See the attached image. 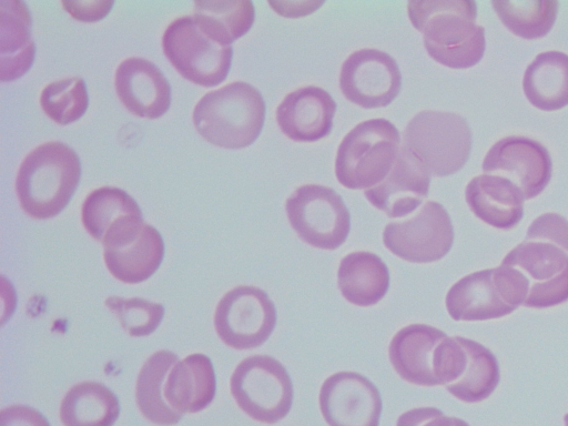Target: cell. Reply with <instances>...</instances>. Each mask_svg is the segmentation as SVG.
Returning a JSON list of instances; mask_svg holds the SVG:
<instances>
[{"instance_id":"obj_1","label":"cell","mask_w":568,"mask_h":426,"mask_svg":"<svg viewBox=\"0 0 568 426\" xmlns=\"http://www.w3.org/2000/svg\"><path fill=\"white\" fill-rule=\"evenodd\" d=\"M407 13L422 32L429 57L452 69H467L484 55L485 29L476 23L477 4L468 0L409 1Z\"/></svg>"},{"instance_id":"obj_2","label":"cell","mask_w":568,"mask_h":426,"mask_svg":"<svg viewBox=\"0 0 568 426\" xmlns=\"http://www.w3.org/2000/svg\"><path fill=\"white\" fill-rule=\"evenodd\" d=\"M81 178V162L73 149L60 141L45 142L22 160L16 193L31 217L58 215L72 199Z\"/></svg>"},{"instance_id":"obj_3","label":"cell","mask_w":568,"mask_h":426,"mask_svg":"<svg viewBox=\"0 0 568 426\" xmlns=\"http://www.w3.org/2000/svg\"><path fill=\"white\" fill-rule=\"evenodd\" d=\"M261 92L243 81L211 91L193 110V123L204 140L224 149H243L258 138L265 121Z\"/></svg>"},{"instance_id":"obj_4","label":"cell","mask_w":568,"mask_h":426,"mask_svg":"<svg viewBox=\"0 0 568 426\" xmlns=\"http://www.w3.org/2000/svg\"><path fill=\"white\" fill-rule=\"evenodd\" d=\"M398 150L399 132L392 122L386 119L363 121L338 145L336 179L351 190L371 189L388 174Z\"/></svg>"},{"instance_id":"obj_5","label":"cell","mask_w":568,"mask_h":426,"mask_svg":"<svg viewBox=\"0 0 568 426\" xmlns=\"http://www.w3.org/2000/svg\"><path fill=\"white\" fill-rule=\"evenodd\" d=\"M471 131L459 114L424 110L406 125L403 144L424 163L430 175L447 176L459 171L471 150Z\"/></svg>"},{"instance_id":"obj_6","label":"cell","mask_w":568,"mask_h":426,"mask_svg":"<svg viewBox=\"0 0 568 426\" xmlns=\"http://www.w3.org/2000/svg\"><path fill=\"white\" fill-rule=\"evenodd\" d=\"M434 374L438 385L465 403L488 398L500 378L495 355L481 344L462 336H446L439 343Z\"/></svg>"},{"instance_id":"obj_7","label":"cell","mask_w":568,"mask_h":426,"mask_svg":"<svg viewBox=\"0 0 568 426\" xmlns=\"http://www.w3.org/2000/svg\"><path fill=\"white\" fill-rule=\"evenodd\" d=\"M230 389L237 406L264 424L286 417L294 397L286 368L268 355H253L240 362L231 376Z\"/></svg>"},{"instance_id":"obj_8","label":"cell","mask_w":568,"mask_h":426,"mask_svg":"<svg viewBox=\"0 0 568 426\" xmlns=\"http://www.w3.org/2000/svg\"><path fill=\"white\" fill-rule=\"evenodd\" d=\"M288 222L305 243L322 250H336L351 231V215L342 196L331 187L305 184L286 200Z\"/></svg>"},{"instance_id":"obj_9","label":"cell","mask_w":568,"mask_h":426,"mask_svg":"<svg viewBox=\"0 0 568 426\" xmlns=\"http://www.w3.org/2000/svg\"><path fill=\"white\" fill-rule=\"evenodd\" d=\"M162 48L184 79L205 88L223 82L232 64V47L205 36L190 16L169 24L162 37Z\"/></svg>"},{"instance_id":"obj_10","label":"cell","mask_w":568,"mask_h":426,"mask_svg":"<svg viewBox=\"0 0 568 426\" xmlns=\"http://www.w3.org/2000/svg\"><path fill=\"white\" fill-rule=\"evenodd\" d=\"M101 243L106 268L126 284L146 281L164 257L161 234L143 221L142 214L119 220L109 227Z\"/></svg>"},{"instance_id":"obj_11","label":"cell","mask_w":568,"mask_h":426,"mask_svg":"<svg viewBox=\"0 0 568 426\" xmlns=\"http://www.w3.org/2000/svg\"><path fill=\"white\" fill-rule=\"evenodd\" d=\"M276 321L277 312L267 293L248 285L225 293L214 313L216 334L235 349L261 346L273 333Z\"/></svg>"},{"instance_id":"obj_12","label":"cell","mask_w":568,"mask_h":426,"mask_svg":"<svg viewBox=\"0 0 568 426\" xmlns=\"http://www.w3.org/2000/svg\"><path fill=\"white\" fill-rule=\"evenodd\" d=\"M501 263L521 274L528 291L525 307L547 308L568 301V254L560 247L525 240Z\"/></svg>"},{"instance_id":"obj_13","label":"cell","mask_w":568,"mask_h":426,"mask_svg":"<svg viewBox=\"0 0 568 426\" xmlns=\"http://www.w3.org/2000/svg\"><path fill=\"white\" fill-rule=\"evenodd\" d=\"M386 248L412 263H432L452 248L454 227L446 209L427 201L413 216L388 223L383 232Z\"/></svg>"},{"instance_id":"obj_14","label":"cell","mask_w":568,"mask_h":426,"mask_svg":"<svg viewBox=\"0 0 568 426\" xmlns=\"http://www.w3.org/2000/svg\"><path fill=\"white\" fill-rule=\"evenodd\" d=\"M402 74L397 62L377 49H361L342 64L339 88L344 97L364 109L387 106L398 95Z\"/></svg>"},{"instance_id":"obj_15","label":"cell","mask_w":568,"mask_h":426,"mask_svg":"<svg viewBox=\"0 0 568 426\" xmlns=\"http://www.w3.org/2000/svg\"><path fill=\"white\" fill-rule=\"evenodd\" d=\"M318 404L328 426H379V390L359 373L338 372L328 376L321 386Z\"/></svg>"},{"instance_id":"obj_16","label":"cell","mask_w":568,"mask_h":426,"mask_svg":"<svg viewBox=\"0 0 568 426\" xmlns=\"http://www.w3.org/2000/svg\"><path fill=\"white\" fill-rule=\"evenodd\" d=\"M552 163L547 149L525 136H506L487 152L483 171L511 181L525 200L539 195L551 178Z\"/></svg>"},{"instance_id":"obj_17","label":"cell","mask_w":568,"mask_h":426,"mask_svg":"<svg viewBox=\"0 0 568 426\" xmlns=\"http://www.w3.org/2000/svg\"><path fill=\"white\" fill-rule=\"evenodd\" d=\"M429 183L430 174L424 163L402 144L388 174L381 183L365 190L364 195L388 217H404L427 197Z\"/></svg>"},{"instance_id":"obj_18","label":"cell","mask_w":568,"mask_h":426,"mask_svg":"<svg viewBox=\"0 0 568 426\" xmlns=\"http://www.w3.org/2000/svg\"><path fill=\"white\" fill-rule=\"evenodd\" d=\"M114 87L122 104L134 115L158 119L171 105V85L162 71L143 58H128L116 68Z\"/></svg>"},{"instance_id":"obj_19","label":"cell","mask_w":568,"mask_h":426,"mask_svg":"<svg viewBox=\"0 0 568 426\" xmlns=\"http://www.w3.org/2000/svg\"><path fill=\"white\" fill-rule=\"evenodd\" d=\"M336 106L332 95L324 89L302 87L286 94L278 104L276 121L291 140L315 142L331 132Z\"/></svg>"},{"instance_id":"obj_20","label":"cell","mask_w":568,"mask_h":426,"mask_svg":"<svg viewBox=\"0 0 568 426\" xmlns=\"http://www.w3.org/2000/svg\"><path fill=\"white\" fill-rule=\"evenodd\" d=\"M447 335L426 324L400 328L388 347L390 364L398 376L415 385L436 386L434 358L436 348Z\"/></svg>"},{"instance_id":"obj_21","label":"cell","mask_w":568,"mask_h":426,"mask_svg":"<svg viewBox=\"0 0 568 426\" xmlns=\"http://www.w3.org/2000/svg\"><path fill=\"white\" fill-rule=\"evenodd\" d=\"M445 302L450 317L465 322L496 320L517 310L505 301L494 277V268L477 271L458 280L448 290Z\"/></svg>"},{"instance_id":"obj_22","label":"cell","mask_w":568,"mask_h":426,"mask_svg":"<svg viewBox=\"0 0 568 426\" xmlns=\"http://www.w3.org/2000/svg\"><path fill=\"white\" fill-rule=\"evenodd\" d=\"M216 379L211 359L201 353L178 361L169 371L163 396L176 413H197L215 396Z\"/></svg>"},{"instance_id":"obj_23","label":"cell","mask_w":568,"mask_h":426,"mask_svg":"<svg viewBox=\"0 0 568 426\" xmlns=\"http://www.w3.org/2000/svg\"><path fill=\"white\" fill-rule=\"evenodd\" d=\"M470 211L486 224L499 229L515 227L524 215V195L508 179L483 174L471 179L465 190Z\"/></svg>"},{"instance_id":"obj_24","label":"cell","mask_w":568,"mask_h":426,"mask_svg":"<svg viewBox=\"0 0 568 426\" xmlns=\"http://www.w3.org/2000/svg\"><path fill=\"white\" fill-rule=\"evenodd\" d=\"M0 12V77L2 82H9L29 71L36 44L31 36V14L24 2L2 0Z\"/></svg>"},{"instance_id":"obj_25","label":"cell","mask_w":568,"mask_h":426,"mask_svg":"<svg viewBox=\"0 0 568 426\" xmlns=\"http://www.w3.org/2000/svg\"><path fill=\"white\" fill-rule=\"evenodd\" d=\"M337 285L352 304L367 307L378 303L389 287V273L374 253L359 251L345 255L337 271Z\"/></svg>"},{"instance_id":"obj_26","label":"cell","mask_w":568,"mask_h":426,"mask_svg":"<svg viewBox=\"0 0 568 426\" xmlns=\"http://www.w3.org/2000/svg\"><path fill=\"white\" fill-rule=\"evenodd\" d=\"M523 89L539 110L556 111L568 104V55L559 51L539 53L527 67Z\"/></svg>"},{"instance_id":"obj_27","label":"cell","mask_w":568,"mask_h":426,"mask_svg":"<svg viewBox=\"0 0 568 426\" xmlns=\"http://www.w3.org/2000/svg\"><path fill=\"white\" fill-rule=\"evenodd\" d=\"M120 415L115 394L98 382L73 385L60 405L63 426H112Z\"/></svg>"},{"instance_id":"obj_28","label":"cell","mask_w":568,"mask_h":426,"mask_svg":"<svg viewBox=\"0 0 568 426\" xmlns=\"http://www.w3.org/2000/svg\"><path fill=\"white\" fill-rule=\"evenodd\" d=\"M178 361L173 352L158 351L144 362L138 375L135 387L138 407L149 422L160 426L175 425L183 416L174 412L163 396L165 377Z\"/></svg>"},{"instance_id":"obj_29","label":"cell","mask_w":568,"mask_h":426,"mask_svg":"<svg viewBox=\"0 0 568 426\" xmlns=\"http://www.w3.org/2000/svg\"><path fill=\"white\" fill-rule=\"evenodd\" d=\"M193 19L205 36L229 47L248 32L255 10L251 1H195Z\"/></svg>"},{"instance_id":"obj_30","label":"cell","mask_w":568,"mask_h":426,"mask_svg":"<svg viewBox=\"0 0 568 426\" xmlns=\"http://www.w3.org/2000/svg\"><path fill=\"white\" fill-rule=\"evenodd\" d=\"M133 214H142L136 201L125 191L111 186H102L91 192L81 210L84 229L99 242H102L110 226Z\"/></svg>"},{"instance_id":"obj_31","label":"cell","mask_w":568,"mask_h":426,"mask_svg":"<svg viewBox=\"0 0 568 426\" xmlns=\"http://www.w3.org/2000/svg\"><path fill=\"white\" fill-rule=\"evenodd\" d=\"M491 4L507 29L524 39L545 37L556 21L559 6L552 0L493 1Z\"/></svg>"},{"instance_id":"obj_32","label":"cell","mask_w":568,"mask_h":426,"mask_svg":"<svg viewBox=\"0 0 568 426\" xmlns=\"http://www.w3.org/2000/svg\"><path fill=\"white\" fill-rule=\"evenodd\" d=\"M43 112L61 125L79 120L89 106V95L82 78L71 77L49 83L40 94Z\"/></svg>"},{"instance_id":"obj_33","label":"cell","mask_w":568,"mask_h":426,"mask_svg":"<svg viewBox=\"0 0 568 426\" xmlns=\"http://www.w3.org/2000/svg\"><path fill=\"white\" fill-rule=\"evenodd\" d=\"M104 305L118 317L130 336L142 337L153 333L164 316V306L141 297L110 296Z\"/></svg>"},{"instance_id":"obj_34","label":"cell","mask_w":568,"mask_h":426,"mask_svg":"<svg viewBox=\"0 0 568 426\" xmlns=\"http://www.w3.org/2000/svg\"><path fill=\"white\" fill-rule=\"evenodd\" d=\"M526 241L551 243L568 251V221L557 213H545L532 221Z\"/></svg>"},{"instance_id":"obj_35","label":"cell","mask_w":568,"mask_h":426,"mask_svg":"<svg viewBox=\"0 0 568 426\" xmlns=\"http://www.w3.org/2000/svg\"><path fill=\"white\" fill-rule=\"evenodd\" d=\"M396 426H469L465 420L446 416L435 407H417L403 413Z\"/></svg>"},{"instance_id":"obj_36","label":"cell","mask_w":568,"mask_h":426,"mask_svg":"<svg viewBox=\"0 0 568 426\" xmlns=\"http://www.w3.org/2000/svg\"><path fill=\"white\" fill-rule=\"evenodd\" d=\"M0 426H50V424L36 408L27 405H11L2 408Z\"/></svg>"},{"instance_id":"obj_37","label":"cell","mask_w":568,"mask_h":426,"mask_svg":"<svg viewBox=\"0 0 568 426\" xmlns=\"http://www.w3.org/2000/svg\"><path fill=\"white\" fill-rule=\"evenodd\" d=\"M113 1H62L64 9L77 20L94 22L103 19L111 10Z\"/></svg>"},{"instance_id":"obj_38","label":"cell","mask_w":568,"mask_h":426,"mask_svg":"<svg viewBox=\"0 0 568 426\" xmlns=\"http://www.w3.org/2000/svg\"><path fill=\"white\" fill-rule=\"evenodd\" d=\"M565 426H568V413L564 416Z\"/></svg>"}]
</instances>
